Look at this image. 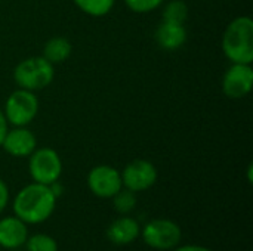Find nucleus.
<instances>
[{"label":"nucleus","instance_id":"8","mask_svg":"<svg viewBox=\"0 0 253 251\" xmlns=\"http://www.w3.org/2000/svg\"><path fill=\"white\" fill-rule=\"evenodd\" d=\"M89 191L102 200H111L122 188V175L120 170L108 164H99L90 169L86 178Z\"/></svg>","mask_w":253,"mask_h":251},{"label":"nucleus","instance_id":"23","mask_svg":"<svg viewBox=\"0 0 253 251\" xmlns=\"http://www.w3.org/2000/svg\"><path fill=\"white\" fill-rule=\"evenodd\" d=\"M252 164H249V167H248V180H249V183H252Z\"/></svg>","mask_w":253,"mask_h":251},{"label":"nucleus","instance_id":"19","mask_svg":"<svg viewBox=\"0 0 253 251\" xmlns=\"http://www.w3.org/2000/svg\"><path fill=\"white\" fill-rule=\"evenodd\" d=\"M165 0H125L129 10L135 13H150L156 10Z\"/></svg>","mask_w":253,"mask_h":251},{"label":"nucleus","instance_id":"10","mask_svg":"<svg viewBox=\"0 0 253 251\" xmlns=\"http://www.w3.org/2000/svg\"><path fill=\"white\" fill-rule=\"evenodd\" d=\"M0 148H3L10 157L28 158L37 148V138L27 126L12 127L7 129Z\"/></svg>","mask_w":253,"mask_h":251},{"label":"nucleus","instance_id":"14","mask_svg":"<svg viewBox=\"0 0 253 251\" xmlns=\"http://www.w3.org/2000/svg\"><path fill=\"white\" fill-rule=\"evenodd\" d=\"M73 53V44L67 37L56 36L49 38L44 46H43V53L42 56L49 61L52 65H58L65 62Z\"/></svg>","mask_w":253,"mask_h":251},{"label":"nucleus","instance_id":"18","mask_svg":"<svg viewBox=\"0 0 253 251\" xmlns=\"http://www.w3.org/2000/svg\"><path fill=\"white\" fill-rule=\"evenodd\" d=\"M25 251H58V243L47 234L28 235L25 244Z\"/></svg>","mask_w":253,"mask_h":251},{"label":"nucleus","instance_id":"21","mask_svg":"<svg viewBox=\"0 0 253 251\" xmlns=\"http://www.w3.org/2000/svg\"><path fill=\"white\" fill-rule=\"evenodd\" d=\"M172 251H212L203 246H197V244H187V246H178L176 249H173Z\"/></svg>","mask_w":253,"mask_h":251},{"label":"nucleus","instance_id":"13","mask_svg":"<svg viewBox=\"0 0 253 251\" xmlns=\"http://www.w3.org/2000/svg\"><path fill=\"white\" fill-rule=\"evenodd\" d=\"M188 38V33L185 28V24L179 22H170L163 21L157 25L154 31V40L159 44L160 49L168 52H175L181 49Z\"/></svg>","mask_w":253,"mask_h":251},{"label":"nucleus","instance_id":"17","mask_svg":"<svg viewBox=\"0 0 253 251\" xmlns=\"http://www.w3.org/2000/svg\"><path fill=\"white\" fill-rule=\"evenodd\" d=\"M111 200H113V206L119 215H129L136 207V194L126 188H122Z\"/></svg>","mask_w":253,"mask_h":251},{"label":"nucleus","instance_id":"1","mask_svg":"<svg viewBox=\"0 0 253 251\" xmlns=\"http://www.w3.org/2000/svg\"><path fill=\"white\" fill-rule=\"evenodd\" d=\"M58 198L50 186L33 182L18 191L13 198V215L27 225H39L46 222L55 212Z\"/></svg>","mask_w":253,"mask_h":251},{"label":"nucleus","instance_id":"16","mask_svg":"<svg viewBox=\"0 0 253 251\" xmlns=\"http://www.w3.org/2000/svg\"><path fill=\"white\" fill-rule=\"evenodd\" d=\"M188 6L182 0H170L165 4L163 12H162V19L163 21H170V22H179L185 24L188 18Z\"/></svg>","mask_w":253,"mask_h":251},{"label":"nucleus","instance_id":"6","mask_svg":"<svg viewBox=\"0 0 253 251\" xmlns=\"http://www.w3.org/2000/svg\"><path fill=\"white\" fill-rule=\"evenodd\" d=\"M62 169L64 166L61 155L53 148H36L28 157V173L33 182L49 186L53 182L59 180Z\"/></svg>","mask_w":253,"mask_h":251},{"label":"nucleus","instance_id":"22","mask_svg":"<svg viewBox=\"0 0 253 251\" xmlns=\"http://www.w3.org/2000/svg\"><path fill=\"white\" fill-rule=\"evenodd\" d=\"M7 129H9V124H7V121H6V118H4L3 109L0 108V146H1V142H3V138H4Z\"/></svg>","mask_w":253,"mask_h":251},{"label":"nucleus","instance_id":"5","mask_svg":"<svg viewBox=\"0 0 253 251\" xmlns=\"http://www.w3.org/2000/svg\"><path fill=\"white\" fill-rule=\"evenodd\" d=\"M139 237L150 249L169 251L181 244L182 229L170 219H153L141 228Z\"/></svg>","mask_w":253,"mask_h":251},{"label":"nucleus","instance_id":"3","mask_svg":"<svg viewBox=\"0 0 253 251\" xmlns=\"http://www.w3.org/2000/svg\"><path fill=\"white\" fill-rule=\"evenodd\" d=\"M13 81L18 87L37 92L52 84L55 78V65L46 61L42 55L28 56L16 64L12 72Z\"/></svg>","mask_w":253,"mask_h":251},{"label":"nucleus","instance_id":"11","mask_svg":"<svg viewBox=\"0 0 253 251\" xmlns=\"http://www.w3.org/2000/svg\"><path fill=\"white\" fill-rule=\"evenodd\" d=\"M28 238V225L13 216L0 219V249L19 250Z\"/></svg>","mask_w":253,"mask_h":251},{"label":"nucleus","instance_id":"20","mask_svg":"<svg viewBox=\"0 0 253 251\" xmlns=\"http://www.w3.org/2000/svg\"><path fill=\"white\" fill-rule=\"evenodd\" d=\"M9 198H10V192L7 188V183L0 178V215L4 212V209L9 204Z\"/></svg>","mask_w":253,"mask_h":251},{"label":"nucleus","instance_id":"9","mask_svg":"<svg viewBox=\"0 0 253 251\" xmlns=\"http://www.w3.org/2000/svg\"><path fill=\"white\" fill-rule=\"evenodd\" d=\"M253 86L252 64H233L222 77V92L230 99L246 98Z\"/></svg>","mask_w":253,"mask_h":251},{"label":"nucleus","instance_id":"12","mask_svg":"<svg viewBox=\"0 0 253 251\" xmlns=\"http://www.w3.org/2000/svg\"><path fill=\"white\" fill-rule=\"evenodd\" d=\"M107 240L119 247L123 246H129L133 241H136L141 235V226L136 222V219L127 216V215H122L120 217H117L116 220H113L107 231H105Z\"/></svg>","mask_w":253,"mask_h":251},{"label":"nucleus","instance_id":"4","mask_svg":"<svg viewBox=\"0 0 253 251\" xmlns=\"http://www.w3.org/2000/svg\"><path fill=\"white\" fill-rule=\"evenodd\" d=\"M4 118L12 127H22L33 123L40 109V102L36 92L18 87L4 101L1 108Z\"/></svg>","mask_w":253,"mask_h":251},{"label":"nucleus","instance_id":"15","mask_svg":"<svg viewBox=\"0 0 253 251\" xmlns=\"http://www.w3.org/2000/svg\"><path fill=\"white\" fill-rule=\"evenodd\" d=\"M73 3L86 15L92 18H101L111 12L116 0H73Z\"/></svg>","mask_w":253,"mask_h":251},{"label":"nucleus","instance_id":"24","mask_svg":"<svg viewBox=\"0 0 253 251\" xmlns=\"http://www.w3.org/2000/svg\"><path fill=\"white\" fill-rule=\"evenodd\" d=\"M0 251H1V249H0Z\"/></svg>","mask_w":253,"mask_h":251},{"label":"nucleus","instance_id":"7","mask_svg":"<svg viewBox=\"0 0 253 251\" xmlns=\"http://www.w3.org/2000/svg\"><path fill=\"white\" fill-rule=\"evenodd\" d=\"M120 175H122L123 188L135 194L153 188L159 179L157 167L145 158H136L130 161L129 164L125 166Z\"/></svg>","mask_w":253,"mask_h":251},{"label":"nucleus","instance_id":"2","mask_svg":"<svg viewBox=\"0 0 253 251\" xmlns=\"http://www.w3.org/2000/svg\"><path fill=\"white\" fill-rule=\"evenodd\" d=\"M222 52L233 64L253 62V21L251 16L242 15L234 18L222 34Z\"/></svg>","mask_w":253,"mask_h":251}]
</instances>
